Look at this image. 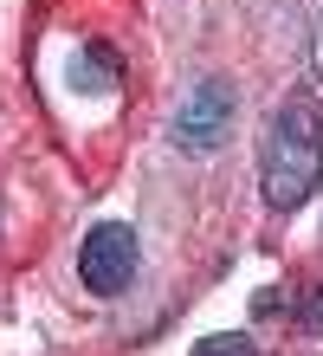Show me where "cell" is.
I'll return each instance as SVG.
<instances>
[{
  "mask_svg": "<svg viewBox=\"0 0 323 356\" xmlns=\"http://www.w3.org/2000/svg\"><path fill=\"white\" fill-rule=\"evenodd\" d=\"M258 175H265V201L278 214H291V207L310 201V188L323 181V117L310 97H285L265 130V162H258Z\"/></svg>",
  "mask_w": 323,
  "mask_h": 356,
  "instance_id": "6da1fadb",
  "label": "cell"
},
{
  "mask_svg": "<svg viewBox=\"0 0 323 356\" xmlns=\"http://www.w3.org/2000/svg\"><path fill=\"white\" fill-rule=\"evenodd\" d=\"M233 123H240V97H233L226 78H201L188 97H181V111H175V149L181 156H213V149H226L233 143Z\"/></svg>",
  "mask_w": 323,
  "mask_h": 356,
  "instance_id": "7a4b0ae2",
  "label": "cell"
},
{
  "mask_svg": "<svg viewBox=\"0 0 323 356\" xmlns=\"http://www.w3.org/2000/svg\"><path fill=\"white\" fill-rule=\"evenodd\" d=\"M129 272H136V234H129L123 220H103L84 234L78 246V279L97 291V298H117V291L129 285Z\"/></svg>",
  "mask_w": 323,
  "mask_h": 356,
  "instance_id": "3957f363",
  "label": "cell"
},
{
  "mask_svg": "<svg viewBox=\"0 0 323 356\" xmlns=\"http://www.w3.org/2000/svg\"><path fill=\"white\" fill-rule=\"evenodd\" d=\"M194 356H258V350H252V337H201Z\"/></svg>",
  "mask_w": 323,
  "mask_h": 356,
  "instance_id": "277c9868",
  "label": "cell"
},
{
  "mask_svg": "<svg viewBox=\"0 0 323 356\" xmlns=\"http://www.w3.org/2000/svg\"><path fill=\"white\" fill-rule=\"evenodd\" d=\"M304 324H310V330H323V285L310 291V305H304Z\"/></svg>",
  "mask_w": 323,
  "mask_h": 356,
  "instance_id": "5b68a950",
  "label": "cell"
},
{
  "mask_svg": "<svg viewBox=\"0 0 323 356\" xmlns=\"http://www.w3.org/2000/svg\"><path fill=\"white\" fill-rule=\"evenodd\" d=\"M310 72L323 78V19H317V33H310Z\"/></svg>",
  "mask_w": 323,
  "mask_h": 356,
  "instance_id": "8992f818",
  "label": "cell"
}]
</instances>
